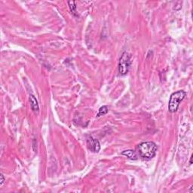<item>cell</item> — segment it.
I'll use <instances>...</instances> for the list:
<instances>
[{"instance_id": "6da1fadb", "label": "cell", "mask_w": 193, "mask_h": 193, "mask_svg": "<svg viewBox=\"0 0 193 193\" xmlns=\"http://www.w3.org/2000/svg\"><path fill=\"white\" fill-rule=\"evenodd\" d=\"M157 146L154 142L152 141L143 142L137 146V150L140 156L146 160H149L155 157L157 153Z\"/></svg>"}, {"instance_id": "7a4b0ae2", "label": "cell", "mask_w": 193, "mask_h": 193, "mask_svg": "<svg viewBox=\"0 0 193 193\" xmlns=\"http://www.w3.org/2000/svg\"><path fill=\"white\" fill-rule=\"evenodd\" d=\"M186 96V92L183 90H179V91L174 92L170 96L168 104V110L170 113H174L177 111L180 106V103L184 100Z\"/></svg>"}, {"instance_id": "3957f363", "label": "cell", "mask_w": 193, "mask_h": 193, "mask_svg": "<svg viewBox=\"0 0 193 193\" xmlns=\"http://www.w3.org/2000/svg\"><path fill=\"white\" fill-rule=\"evenodd\" d=\"M131 55L128 52L124 51L121 54L118 62V72L121 75H125L128 72L131 64Z\"/></svg>"}, {"instance_id": "277c9868", "label": "cell", "mask_w": 193, "mask_h": 193, "mask_svg": "<svg viewBox=\"0 0 193 193\" xmlns=\"http://www.w3.org/2000/svg\"><path fill=\"white\" fill-rule=\"evenodd\" d=\"M87 146L92 153H97L100 150V144L97 139L93 137H88L87 139Z\"/></svg>"}, {"instance_id": "5b68a950", "label": "cell", "mask_w": 193, "mask_h": 193, "mask_svg": "<svg viewBox=\"0 0 193 193\" xmlns=\"http://www.w3.org/2000/svg\"><path fill=\"white\" fill-rule=\"evenodd\" d=\"M121 154L123 156H126L128 159H131V160H137V155L135 151L134 150H131V149H128V150H125L121 153Z\"/></svg>"}, {"instance_id": "8992f818", "label": "cell", "mask_w": 193, "mask_h": 193, "mask_svg": "<svg viewBox=\"0 0 193 193\" xmlns=\"http://www.w3.org/2000/svg\"><path fill=\"white\" fill-rule=\"evenodd\" d=\"M30 106L31 108L34 112H38L39 111V104H38V101L36 100V98L34 96L30 95Z\"/></svg>"}, {"instance_id": "52a82bcc", "label": "cell", "mask_w": 193, "mask_h": 193, "mask_svg": "<svg viewBox=\"0 0 193 193\" xmlns=\"http://www.w3.org/2000/svg\"><path fill=\"white\" fill-rule=\"evenodd\" d=\"M68 5H69V9H70V12L73 14L75 16H77L76 13V6H75V2L74 1H69L68 2Z\"/></svg>"}, {"instance_id": "ba28073f", "label": "cell", "mask_w": 193, "mask_h": 193, "mask_svg": "<svg viewBox=\"0 0 193 193\" xmlns=\"http://www.w3.org/2000/svg\"><path fill=\"white\" fill-rule=\"evenodd\" d=\"M108 111H109L108 107H107V106H103V107H101L99 109V111H98L97 115H96V116L100 117V116H102V115H106V114L108 113Z\"/></svg>"}, {"instance_id": "9c48e42d", "label": "cell", "mask_w": 193, "mask_h": 193, "mask_svg": "<svg viewBox=\"0 0 193 193\" xmlns=\"http://www.w3.org/2000/svg\"><path fill=\"white\" fill-rule=\"evenodd\" d=\"M5 177L3 176V174H1V182H0V186H2V184L5 182Z\"/></svg>"}]
</instances>
